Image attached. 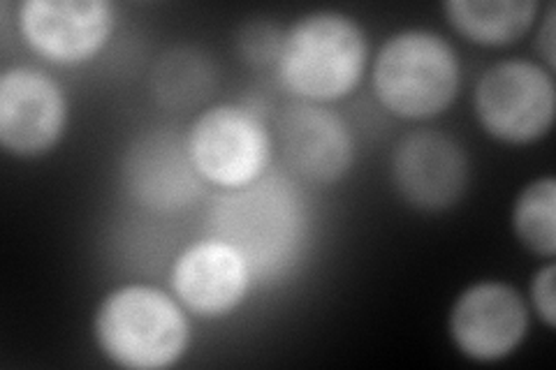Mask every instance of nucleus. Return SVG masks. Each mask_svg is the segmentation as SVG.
Returning <instances> with one entry per match:
<instances>
[{
    "instance_id": "nucleus-11",
    "label": "nucleus",
    "mask_w": 556,
    "mask_h": 370,
    "mask_svg": "<svg viewBox=\"0 0 556 370\" xmlns=\"http://www.w3.org/2000/svg\"><path fill=\"white\" fill-rule=\"evenodd\" d=\"M16 28L40 59L81 65L110 44L116 8L108 0H26L16 8Z\"/></svg>"
},
{
    "instance_id": "nucleus-6",
    "label": "nucleus",
    "mask_w": 556,
    "mask_h": 370,
    "mask_svg": "<svg viewBox=\"0 0 556 370\" xmlns=\"http://www.w3.org/2000/svg\"><path fill=\"white\" fill-rule=\"evenodd\" d=\"M186 146L204 183L232 192L267 174L274 139L257 112L225 102L193 118L186 130Z\"/></svg>"
},
{
    "instance_id": "nucleus-4",
    "label": "nucleus",
    "mask_w": 556,
    "mask_h": 370,
    "mask_svg": "<svg viewBox=\"0 0 556 370\" xmlns=\"http://www.w3.org/2000/svg\"><path fill=\"white\" fill-rule=\"evenodd\" d=\"M306 218L302 200L283 179H260L225 192L214 208V237L247 257L253 276L281 271L300 253Z\"/></svg>"
},
{
    "instance_id": "nucleus-10",
    "label": "nucleus",
    "mask_w": 556,
    "mask_h": 370,
    "mask_svg": "<svg viewBox=\"0 0 556 370\" xmlns=\"http://www.w3.org/2000/svg\"><path fill=\"white\" fill-rule=\"evenodd\" d=\"M529 304L503 280H480L459 292L447 315V333L462 357L476 363L508 359L529 336Z\"/></svg>"
},
{
    "instance_id": "nucleus-9",
    "label": "nucleus",
    "mask_w": 556,
    "mask_h": 370,
    "mask_svg": "<svg viewBox=\"0 0 556 370\" xmlns=\"http://www.w3.org/2000/svg\"><path fill=\"white\" fill-rule=\"evenodd\" d=\"M276 139L283 165L306 186H337L355 165L353 130L329 104L288 102L276 118Z\"/></svg>"
},
{
    "instance_id": "nucleus-1",
    "label": "nucleus",
    "mask_w": 556,
    "mask_h": 370,
    "mask_svg": "<svg viewBox=\"0 0 556 370\" xmlns=\"http://www.w3.org/2000/svg\"><path fill=\"white\" fill-rule=\"evenodd\" d=\"M367 67L369 38L355 16L313 10L283 30L274 73L294 100L332 104L355 91Z\"/></svg>"
},
{
    "instance_id": "nucleus-13",
    "label": "nucleus",
    "mask_w": 556,
    "mask_h": 370,
    "mask_svg": "<svg viewBox=\"0 0 556 370\" xmlns=\"http://www.w3.org/2000/svg\"><path fill=\"white\" fill-rule=\"evenodd\" d=\"M253 280L247 257L218 237L190 243L174 259L169 273L172 294L190 315L204 320L235 312L249 296Z\"/></svg>"
},
{
    "instance_id": "nucleus-18",
    "label": "nucleus",
    "mask_w": 556,
    "mask_h": 370,
    "mask_svg": "<svg viewBox=\"0 0 556 370\" xmlns=\"http://www.w3.org/2000/svg\"><path fill=\"white\" fill-rule=\"evenodd\" d=\"M529 298L538 320L552 331L556 327V267L552 259H547L543 267L533 273L529 285Z\"/></svg>"
},
{
    "instance_id": "nucleus-16",
    "label": "nucleus",
    "mask_w": 556,
    "mask_h": 370,
    "mask_svg": "<svg viewBox=\"0 0 556 370\" xmlns=\"http://www.w3.org/2000/svg\"><path fill=\"white\" fill-rule=\"evenodd\" d=\"M513 234L521 248L541 259L556 255V179L538 176L517 195L510 214Z\"/></svg>"
},
{
    "instance_id": "nucleus-2",
    "label": "nucleus",
    "mask_w": 556,
    "mask_h": 370,
    "mask_svg": "<svg viewBox=\"0 0 556 370\" xmlns=\"http://www.w3.org/2000/svg\"><path fill=\"white\" fill-rule=\"evenodd\" d=\"M188 315L172 292L147 283L118 285L96 308L93 339L102 357L118 368H174L193 341Z\"/></svg>"
},
{
    "instance_id": "nucleus-19",
    "label": "nucleus",
    "mask_w": 556,
    "mask_h": 370,
    "mask_svg": "<svg viewBox=\"0 0 556 370\" xmlns=\"http://www.w3.org/2000/svg\"><path fill=\"white\" fill-rule=\"evenodd\" d=\"M554 14H556L554 3H549L547 10H545V14H543L541 24H538V33H535V49H538V54H541V63H543L545 67H549L552 73H554V67H556V56H554V54H556Z\"/></svg>"
},
{
    "instance_id": "nucleus-12",
    "label": "nucleus",
    "mask_w": 556,
    "mask_h": 370,
    "mask_svg": "<svg viewBox=\"0 0 556 370\" xmlns=\"http://www.w3.org/2000/svg\"><path fill=\"white\" fill-rule=\"evenodd\" d=\"M124 188L135 204L155 214H174L193 206L204 192L186 146V135L155 128L139 135L124 155Z\"/></svg>"
},
{
    "instance_id": "nucleus-15",
    "label": "nucleus",
    "mask_w": 556,
    "mask_h": 370,
    "mask_svg": "<svg viewBox=\"0 0 556 370\" xmlns=\"http://www.w3.org/2000/svg\"><path fill=\"white\" fill-rule=\"evenodd\" d=\"M447 24L464 40L480 47H510L538 24L535 0H447Z\"/></svg>"
},
{
    "instance_id": "nucleus-17",
    "label": "nucleus",
    "mask_w": 556,
    "mask_h": 370,
    "mask_svg": "<svg viewBox=\"0 0 556 370\" xmlns=\"http://www.w3.org/2000/svg\"><path fill=\"white\" fill-rule=\"evenodd\" d=\"M281 35L283 30L274 28L271 24H263V22L249 24L241 30V38H239V49L243 59L253 65L274 67L278 56V44H281Z\"/></svg>"
},
{
    "instance_id": "nucleus-8",
    "label": "nucleus",
    "mask_w": 556,
    "mask_h": 370,
    "mask_svg": "<svg viewBox=\"0 0 556 370\" xmlns=\"http://www.w3.org/2000/svg\"><path fill=\"white\" fill-rule=\"evenodd\" d=\"M390 179L410 208L445 214L455 208L471 186V161L455 137L441 130H413L390 155Z\"/></svg>"
},
{
    "instance_id": "nucleus-5",
    "label": "nucleus",
    "mask_w": 556,
    "mask_h": 370,
    "mask_svg": "<svg viewBox=\"0 0 556 370\" xmlns=\"http://www.w3.org/2000/svg\"><path fill=\"white\" fill-rule=\"evenodd\" d=\"M473 112L480 128L501 144L541 142L554 126V73L541 61H498L486 67L476 84Z\"/></svg>"
},
{
    "instance_id": "nucleus-3",
    "label": "nucleus",
    "mask_w": 556,
    "mask_h": 370,
    "mask_svg": "<svg viewBox=\"0 0 556 370\" xmlns=\"http://www.w3.org/2000/svg\"><path fill=\"white\" fill-rule=\"evenodd\" d=\"M371 86L380 107L394 118L431 120L457 100L462 63L441 33L404 28L376 51Z\"/></svg>"
},
{
    "instance_id": "nucleus-7",
    "label": "nucleus",
    "mask_w": 556,
    "mask_h": 370,
    "mask_svg": "<svg viewBox=\"0 0 556 370\" xmlns=\"http://www.w3.org/2000/svg\"><path fill=\"white\" fill-rule=\"evenodd\" d=\"M70 102L59 79L35 65L0 75V146L16 161L54 151L67 132Z\"/></svg>"
},
{
    "instance_id": "nucleus-14",
    "label": "nucleus",
    "mask_w": 556,
    "mask_h": 370,
    "mask_svg": "<svg viewBox=\"0 0 556 370\" xmlns=\"http://www.w3.org/2000/svg\"><path fill=\"white\" fill-rule=\"evenodd\" d=\"M218 86V67L204 49L179 44L167 49L153 63L149 91L161 110L172 114H190L206 110Z\"/></svg>"
}]
</instances>
